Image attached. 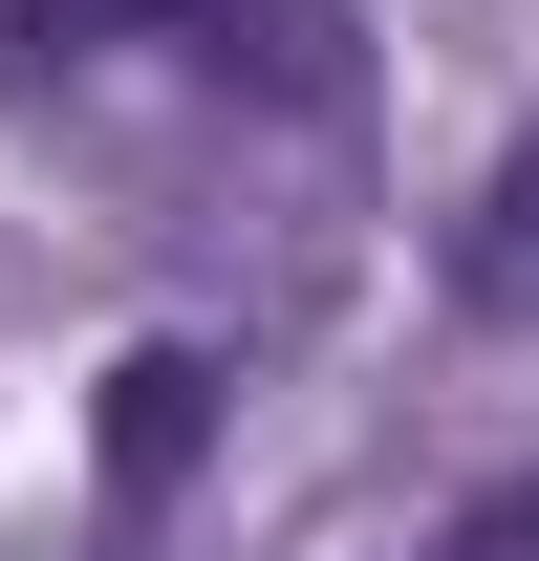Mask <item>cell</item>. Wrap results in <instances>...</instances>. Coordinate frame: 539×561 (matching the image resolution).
<instances>
[{
	"instance_id": "7a4b0ae2",
	"label": "cell",
	"mask_w": 539,
	"mask_h": 561,
	"mask_svg": "<svg viewBox=\"0 0 539 561\" xmlns=\"http://www.w3.org/2000/svg\"><path fill=\"white\" fill-rule=\"evenodd\" d=\"M195 432H216V367L195 346H130V367H108V496H130V518L195 476Z\"/></svg>"
},
{
	"instance_id": "6da1fadb",
	"label": "cell",
	"mask_w": 539,
	"mask_h": 561,
	"mask_svg": "<svg viewBox=\"0 0 539 561\" xmlns=\"http://www.w3.org/2000/svg\"><path fill=\"white\" fill-rule=\"evenodd\" d=\"M0 66L22 87H108V66H195L280 130H345L367 108V44L345 0H0Z\"/></svg>"
},
{
	"instance_id": "277c9868",
	"label": "cell",
	"mask_w": 539,
	"mask_h": 561,
	"mask_svg": "<svg viewBox=\"0 0 539 561\" xmlns=\"http://www.w3.org/2000/svg\"><path fill=\"white\" fill-rule=\"evenodd\" d=\"M432 561H539V476H518V496H474V518H454Z\"/></svg>"
},
{
	"instance_id": "3957f363",
	"label": "cell",
	"mask_w": 539,
	"mask_h": 561,
	"mask_svg": "<svg viewBox=\"0 0 539 561\" xmlns=\"http://www.w3.org/2000/svg\"><path fill=\"white\" fill-rule=\"evenodd\" d=\"M454 302H474V324H539V130L474 173V216H454Z\"/></svg>"
}]
</instances>
